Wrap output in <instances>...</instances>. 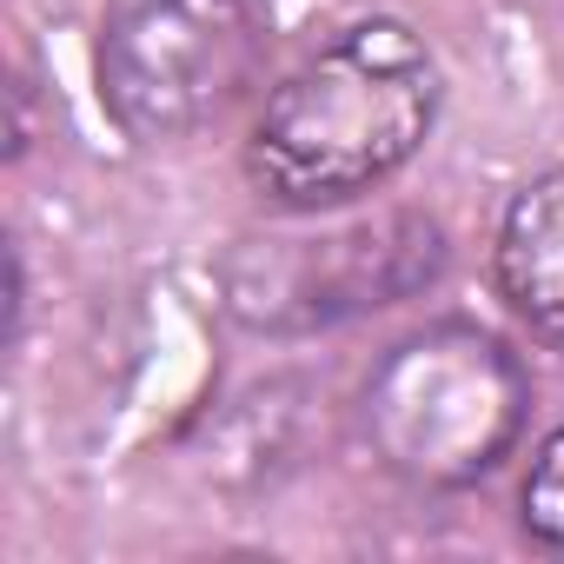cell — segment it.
<instances>
[{
	"label": "cell",
	"instance_id": "obj_1",
	"mask_svg": "<svg viewBox=\"0 0 564 564\" xmlns=\"http://www.w3.org/2000/svg\"><path fill=\"white\" fill-rule=\"evenodd\" d=\"M438 120V74L412 28L359 21L306 54L272 87L252 140L246 180L286 213L346 206L386 186Z\"/></svg>",
	"mask_w": 564,
	"mask_h": 564
},
{
	"label": "cell",
	"instance_id": "obj_2",
	"mask_svg": "<svg viewBox=\"0 0 564 564\" xmlns=\"http://www.w3.org/2000/svg\"><path fill=\"white\" fill-rule=\"evenodd\" d=\"M524 366L478 326H425L399 339L359 392L372 458L419 491H458L498 471L524 432Z\"/></svg>",
	"mask_w": 564,
	"mask_h": 564
},
{
	"label": "cell",
	"instance_id": "obj_3",
	"mask_svg": "<svg viewBox=\"0 0 564 564\" xmlns=\"http://www.w3.org/2000/svg\"><path fill=\"white\" fill-rule=\"evenodd\" d=\"M445 272V226L379 213L326 232H252L219 259V300L246 333L300 339L405 306Z\"/></svg>",
	"mask_w": 564,
	"mask_h": 564
},
{
	"label": "cell",
	"instance_id": "obj_4",
	"mask_svg": "<svg viewBox=\"0 0 564 564\" xmlns=\"http://www.w3.org/2000/svg\"><path fill=\"white\" fill-rule=\"evenodd\" d=\"M265 47V0H113L94 54L100 100L140 147L186 140L239 107Z\"/></svg>",
	"mask_w": 564,
	"mask_h": 564
},
{
	"label": "cell",
	"instance_id": "obj_5",
	"mask_svg": "<svg viewBox=\"0 0 564 564\" xmlns=\"http://www.w3.org/2000/svg\"><path fill=\"white\" fill-rule=\"evenodd\" d=\"M498 293L531 333L564 339V173L511 193L498 219Z\"/></svg>",
	"mask_w": 564,
	"mask_h": 564
},
{
	"label": "cell",
	"instance_id": "obj_6",
	"mask_svg": "<svg viewBox=\"0 0 564 564\" xmlns=\"http://www.w3.org/2000/svg\"><path fill=\"white\" fill-rule=\"evenodd\" d=\"M524 531L544 544V551H564V432H551L524 471Z\"/></svg>",
	"mask_w": 564,
	"mask_h": 564
}]
</instances>
